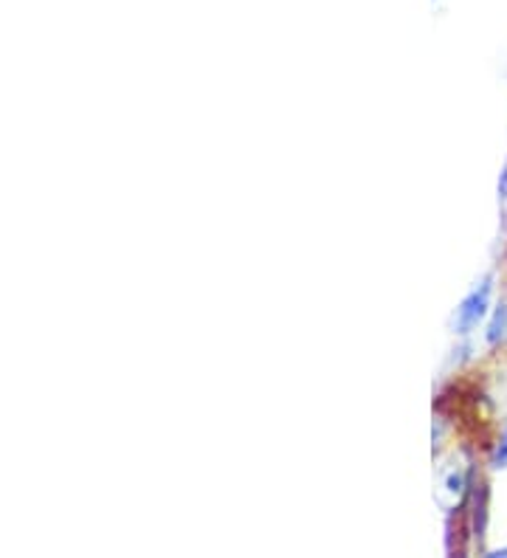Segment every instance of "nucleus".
Listing matches in <instances>:
<instances>
[{
  "label": "nucleus",
  "instance_id": "nucleus-2",
  "mask_svg": "<svg viewBox=\"0 0 507 558\" xmlns=\"http://www.w3.org/2000/svg\"><path fill=\"white\" fill-rule=\"evenodd\" d=\"M485 341L491 344V348L507 344V300H502L499 305H494V311H491V316H487Z\"/></svg>",
  "mask_w": 507,
  "mask_h": 558
},
{
  "label": "nucleus",
  "instance_id": "nucleus-3",
  "mask_svg": "<svg viewBox=\"0 0 507 558\" xmlns=\"http://www.w3.org/2000/svg\"><path fill=\"white\" fill-rule=\"evenodd\" d=\"M473 536L480 538L485 536V517H487V485L480 483L476 485V497H473Z\"/></svg>",
  "mask_w": 507,
  "mask_h": 558
},
{
  "label": "nucleus",
  "instance_id": "nucleus-4",
  "mask_svg": "<svg viewBox=\"0 0 507 558\" xmlns=\"http://www.w3.org/2000/svg\"><path fill=\"white\" fill-rule=\"evenodd\" d=\"M487 465H491V471L507 469V423L502 426L499 437H496L494 449H491V457H487Z\"/></svg>",
  "mask_w": 507,
  "mask_h": 558
},
{
  "label": "nucleus",
  "instance_id": "nucleus-1",
  "mask_svg": "<svg viewBox=\"0 0 507 558\" xmlns=\"http://www.w3.org/2000/svg\"><path fill=\"white\" fill-rule=\"evenodd\" d=\"M494 277L487 274L482 282H476L473 286V291L468 293L466 300L460 302V307H457V316H454V330L460 336H468L473 333L476 327L482 325V322H487V316H491V311H494Z\"/></svg>",
  "mask_w": 507,
  "mask_h": 558
},
{
  "label": "nucleus",
  "instance_id": "nucleus-5",
  "mask_svg": "<svg viewBox=\"0 0 507 558\" xmlns=\"http://www.w3.org/2000/svg\"><path fill=\"white\" fill-rule=\"evenodd\" d=\"M499 201H507V167L502 170V178H499Z\"/></svg>",
  "mask_w": 507,
  "mask_h": 558
}]
</instances>
